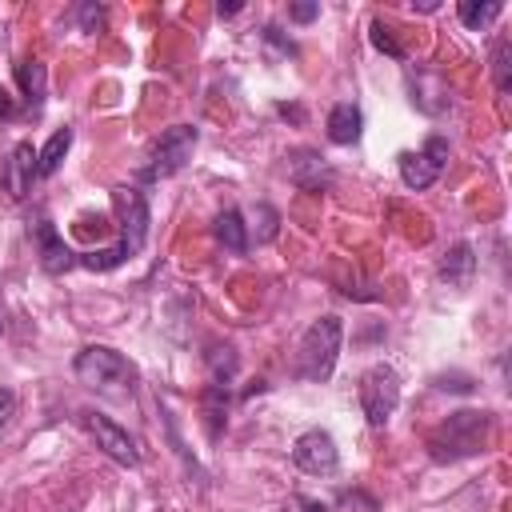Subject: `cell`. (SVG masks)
Here are the masks:
<instances>
[{"mask_svg":"<svg viewBox=\"0 0 512 512\" xmlns=\"http://www.w3.org/2000/svg\"><path fill=\"white\" fill-rule=\"evenodd\" d=\"M208 368H212V380H216V384H228V380L236 376V348H232V344L208 348Z\"/></svg>","mask_w":512,"mask_h":512,"instance_id":"7402d4cb","label":"cell"},{"mask_svg":"<svg viewBox=\"0 0 512 512\" xmlns=\"http://www.w3.org/2000/svg\"><path fill=\"white\" fill-rule=\"evenodd\" d=\"M340 340H344V324L340 316H320L304 328L300 336V348H296V376L300 380H312V384H324L336 368V356H340Z\"/></svg>","mask_w":512,"mask_h":512,"instance_id":"7a4b0ae2","label":"cell"},{"mask_svg":"<svg viewBox=\"0 0 512 512\" xmlns=\"http://www.w3.org/2000/svg\"><path fill=\"white\" fill-rule=\"evenodd\" d=\"M124 260H132V252H128L124 244H112V248H96V252L76 256V264L88 268V272H112V268H120Z\"/></svg>","mask_w":512,"mask_h":512,"instance_id":"ffe728a7","label":"cell"},{"mask_svg":"<svg viewBox=\"0 0 512 512\" xmlns=\"http://www.w3.org/2000/svg\"><path fill=\"white\" fill-rule=\"evenodd\" d=\"M240 12V4H216V16L224 20V16H236Z\"/></svg>","mask_w":512,"mask_h":512,"instance_id":"4dcf8cb0","label":"cell"},{"mask_svg":"<svg viewBox=\"0 0 512 512\" xmlns=\"http://www.w3.org/2000/svg\"><path fill=\"white\" fill-rule=\"evenodd\" d=\"M280 116H292V120H304V112H300V108H288V104H280Z\"/></svg>","mask_w":512,"mask_h":512,"instance_id":"d6a6232c","label":"cell"},{"mask_svg":"<svg viewBox=\"0 0 512 512\" xmlns=\"http://www.w3.org/2000/svg\"><path fill=\"white\" fill-rule=\"evenodd\" d=\"M120 200H124V236H120V244L136 256L148 240V200L136 188H120Z\"/></svg>","mask_w":512,"mask_h":512,"instance_id":"7c38bea8","label":"cell"},{"mask_svg":"<svg viewBox=\"0 0 512 512\" xmlns=\"http://www.w3.org/2000/svg\"><path fill=\"white\" fill-rule=\"evenodd\" d=\"M444 160H448V140L444 136H428V144L420 152H404L400 156V180H404V188H412V192L432 188L436 176L444 172Z\"/></svg>","mask_w":512,"mask_h":512,"instance_id":"8992f818","label":"cell"},{"mask_svg":"<svg viewBox=\"0 0 512 512\" xmlns=\"http://www.w3.org/2000/svg\"><path fill=\"white\" fill-rule=\"evenodd\" d=\"M212 232H216V240L228 248V252H248V224H244V216H240V208H224L216 220H212Z\"/></svg>","mask_w":512,"mask_h":512,"instance_id":"e0dca14e","label":"cell"},{"mask_svg":"<svg viewBox=\"0 0 512 512\" xmlns=\"http://www.w3.org/2000/svg\"><path fill=\"white\" fill-rule=\"evenodd\" d=\"M492 80H496V92L508 96L512 88V44L508 40H496L492 48Z\"/></svg>","mask_w":512,"mask_h":512,"instance_id":"44dd1931","label":"cell"},{"mask_svg":"<svg viewBox=\"0 0 512 512\" xmlns=\"http://www.w3.org/2000/svg\"><path fill=\"white\" fill-rule=\"evenodd\" d=\"M72 372H76V380L88 384L92 392H124V388H132V380H136V368H132L116 348H108V344H88V348H80L76 360H72Z\"/></svg>","mask_w":512,"mask_h":512,"instance_id":"3957f363","label":"cell"},{"mask_svg":"<svg viewBox=\"0 0 512 512\" xmlns=\"http://www.w3.org/2000/svg\"><path fill=\"white\" fill-rule=\"evenodd\" d=\"M76 16H80V28L84 32H100L104 28V8H96V4H80Z\"/></svg>","mask_w":512,"mask_h":512,"instance_id":"d4e9b609","label":"cell"},{"mask_svg":"<svg viewBox=\"0 0 512 512\" xmlns=\"http://www.w3.org/2000/svg\"><path fill=\"white\" fill-rule=\"evenodd\" d=\"M276 224H280V212L268 208V204H260L256 208V244H268L276 236Z\"/></svg>","mask_w":512,"mask_h":512,"instance_id":"cb8c5ba5","label":"cell"},{"mask_svg":"<svg viewBox=\"0 0 512 512\" xmlns=\"http://www.w3.org/2000/svg\"><path fill=\"white\" fill-rule=\"evenodd\" d=\"M316 16H320V4H288V20H296V24H308Z\"/></svg>","mask_w":512,"mask_h":512,"instance_id":"4316f807","label":"cell"},{"mask_svg":"<svg viewBox=\"0 0 512 512\" xmlns=\"http://www.w3.org/2000/svg\"><path fill=\"white\" fill-rule=\"evenodd\" d=\"M200 416H204L208 436L220 440V432H224V424H228V384H216V380H212V384L200 392Z\"/></svg>","mask_w":512,"mask_h":512,"instance_id":"9a60e30c","label":"cell"},{"mask_svg":"<svg viewBox=\"0 0 512 512\" xmlns=\"http://www.w3.org/2000/svg\"><path fill=\"white\" fill-rule=\"evenodd\" d=\"M264 40H268L276 52H284V56H296V44H292V40H288V36H284L276 24H268V28H264Z\"/></svg>","mask_w":512,"mask_h":512,"instance_id":"484cf974","label":"cell"},{"mask_svg":"<svg viewBox=\"0 0 512 512\" xmlns=\"http://www.w3.org/2000/svg\"><path fill=\"white\" fill-rule=\"evenodd\" d=\"M84 428L92 432V440H96V448L108 456V460H116V464H124V468H136L140 464V448H136V440L128 436V428H120L112 416H104V412H84Z\"/></svg>","mask_w":512,"mask_h":512,"instance_id":"52a82bcc","label":"cell"},{"mask_svg":"<svg viewBox=\"0 0 512 512\" xmlns=\"http://www.w3.org/2000/svg\"><path fill=\"white\" fill-rule=\"evenodd\" d=\"M12 412H16V396L8 388H0V428L12 420Z\"/></svg>","mask_w":512,"mask_h":512,"instance_id":"f546056e","label":"cell"},{"mask_svg":"<svg viewBox=\"0 0 512 512\" xmlns=\"http://www.w3.org/2000/svg\"><path fill=\"white\" fill-rule=\"evenodd\" d=\"M472 272H476V252H472V244H452L448 248V256L440 260V280L448 284V288H468L472 284Z\"/></svg>","mask_w":512,"mask_h":512,"instance_id":"4fadbf2b","label":"cell"},{"mask_svg":"<svg viewBox=\"0 0 512 512\" xmlns=\"http://www.w3.org/2000/svg\"><path fill=\"white\" fill-rule=\"evenodd\" d=\"M292 460H296L300 472L328 476V472H336L340 452H336V440H332L324 428H308L304 436H296V444H292Z\"/></svg>","mask_w":512,"mask_h":512,"instance_id":"ba28073f","label":"cell"},{"mask_svg":"<svg viewBox=\"0 0 512 512\" xmlns=\"http://www.w3.org/2000/svg\"><path fill=\"white\" fill-rule=\"evenodd\" d=\"M396 404H400V376H396V368L372 364V368L360 376V408H364L368 424H372V428H384V424L392 420Z\"/></svg>","mask_w":512,"mask_h":512,"instance_id":"277c9868","label":"cell"},{"mask_svg":"<svg viewBox=\"0 0 512 512\" xmlns=\"http://www.w3.org/2000/svg\"><path fill=\"white\" fill-rule=\"evenodd\" d=\"M288 176H292V184L304 188V192H324V188L332 184V172H328L324 156L312 152V148H300V152L288 156Z\"/></svg>","mask_w":512,"mask_h":512,"instance_id":"8fae6325","label":"cell"},{"mask_svg":"<svg viewBox=\"0 0 512 512\" xmlns=\"http://www.w3.org/2000/svg\"><path fill=\"white\" fill-rule=\"evenodd\" d=\"M500 12H504V4H500V0H484V4H480V0H460V4H456L460 24H464V28H472V32L488 28Z\"/></svg>","mask_w":512,"mask_h":512,"instance_id":"d6986e66","label":"cell"},{"mask_svg":"<svg viewBox=\"0 0 512 512\" xmlns=\"http://www.w3.org/2000/svg\"><path fill=\"white\" fill-rule=\"evenodd\" d=\"M32 236H36V256H40V268H44V272L60 276V272L76 268V252L64 244V236L56 232V224H52L48 216H40V220L32 224Z\"/></svg>","mask_w":512,"mask_h":512,"instance_id":"9c48e42d","label":"cell"},{"mask_svg":"<svg viewBox=\"0 0 512 512\" xmlns=\"http://www.w3.org/2000/svg\"><path fill=\"white\" fill-rule=\"evenodd\" d=\"M16 112H20V104H16L12 88H4V84H0V120H12Z\"/></svg>","mask_w":512,"mask_h":512,"instance_id":"f1b7e54d","label":"cell"},{"mask_svg":"<svg viewBox=\"0 0 512 512\" xmlns=\"http://www.w3.org/2000/svg\"><path fill=\"white\" fill-rule=\"evenodd\" d=\"M488 436H492V412L464 408V412H452L428 436V456L436 464H452V460H464V456L484 452L488 448Z\"/></svg>","mask_w":512,"mask_h":512,"instance_id":"6da1fadb","label":"cell"},{"mask_svg":"<svg viewBox=\"0 0 512 512\" xmlns=\"http://www.w3.org/2000/svg\"><path fill=\"white\" fill-rule=\"evenodd\" d=\"M360 132H364L360 108L348 104V100H344V104H332V112H328V140H332V144H356Z\"/></svg>","mask_w":512,"mask_h":512,"instance_id":"5bb4252c","label":"cell"},{"mask_svg":"<svg viewBox=\"0 0 512 512\" xmlns=\"http://www.w3.org/2000/svg\"><path fill=\"white\" fill-rule=\"evenodd\" d=\"M196 140H200V132H196L192 124H172L168 132H160V140H156V148H152V164L144 168V180L176 176V172L192 160Z\"/></svg>","mask_w":512,"mask_h":512,"instance_id":"5b68a950","label":"cell"},{"mask_svg":"<svg viewBox=\"0 0 512 512\" xmlns=\"http://www.w3.org/2000/svg\"><path fill=\"white\" fill-rule=\"evenodd\" d=\"M68 148H72V128H56V132L48 136V144L36 152V176H52V172L64 164Z\"/></svg>","mask_w":512,"mask_h":512,"instance_id":"ac0fdd59","label":"cell"},{"mask_svg":"<svg viewBox=\"0 0 512 512\" xmlns=\"http://www.w3.org/2000/svg\"><path fill=\"white\" fill-rule=\"evenodd\" d=\"M32 180H36V148L28 140H20V144H12V152L0 168V184L8 188L12 200H24L32 192Z\"/></svg>","mask_w":512,"mask_h":512,"instance_id":"30bf717a","label":"cell"},{"mask_svg":"<svg viewBox=\"0 0 512 512\" xmlns=\"http://www.w3.org/2000/svg\"><path fill=\"white\" fill-rule=\"evenodd\" d=\"M16 84L24 88L28 112L40 116V108H44V88H48V68H44L40 60H20V64H16Z\"/></svg>","mask_w":512,"mask_h":512,"instance_id":"2e32d148","label":"cell"},{"mask_svg":"<svg viewBox=\"0 0 512 512\" xmlns=\"http://www.w3.org/2000/svg\"><path fill=\"white\" fill-rule=\"evenodd\" d=\"M368 36H372V44H376L384 56H392V60H400V56H404V48L396 44V36H392V28H388L384 20H372V24H368Z\"/></svg>","mask_w":512,"mask_h":512,"instance_id":"603a6c76","label":"cell"},{"mask_svg":"<svg viewBox=\"0 0 512 512\" xmlns=\"http://www.w3.org/2000/svg\"><path fill=\"white\" fill-rule=\"evenodd\" d=\"M300 512H328L324 504H316V500H300Z\"/></svg>","mask_w":512,"mask_h":512,"instance_id":"1f68e13d","label":"cell"},{"mask_svg":"<svg viewBox=\"0 0 512 512\" xmlns=\"http://www.w3.org/2000/svg\"><path fill=\"white\" fill-rule=\"evenodd\" d=\"M340 504H348V508L356 504L360 512H380V508H376V500H372V496H364V492H344V496H340Z\"/></svg>","mask_w":512,"mask_h":512,"instance_id":"83f0119b","label":"cell"}]
</instances>
